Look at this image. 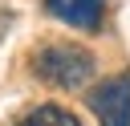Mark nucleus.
I'll use <instances>...</instances> for the list:
<instances>
[{
	"label": "nucleus",
	"mask_w": 130,
	"mask_h": 126,
	"mask_svg": "<svg viewBox=\"0 0 130 126\" xmlns=\"http://www.w3.org/2000/svg\"><path fill=\"white\" fill-rule=\"evenodd\" d=\"M85 106L93 110V118L102 126H130V69L98 81L85 98Z\"/></svg>",
	"instance_id": "obj_2"
},
{
	"label": "nucleus",
	"mask_w": 130,
	"mask_h": 126,
	"mask_svg": "<svg viewBox=\"0 0 130 126\" xmlns=\"http://www.w3.org/2000/svg\"><path fill=\"white\" fill-rule=\"evenodd\" d=\"M12 126H81V118L73 114V110H65V106H37V110H28L20 122H12Z\"/></svg>",
	"instance_id": "obj_4"
},
{
	"label": "nucleus",
	"mask_w": 130,
	"mask_h": 126,
	"mask_svg": "<svg viewBox=\"0 0 130 126\" xmlns=\"http://www.w3.org/2000/svg\"><path fill=\"white\" fill-rule=\"evenodd\" d=\"M93 73H98V61L77 41H53V45H41L32 53V77L53 85V89H65V93L89 85Z\"/></svg>",
	"instance_id": "obj_1"
},
{
	"label": "nucleus",
	"mask_w": 130,
	"mask_h": 126,
	"mask_svg": "<svg viewBox=\"0 0 130 126\" xmlns=\"http://www.w3.org/2000/svg\"><path fill=\"white\" fill-rule=\"evenodd\" d=\"M45 12L57 16L69 28L98 33L102 28V16H106V0H45Z\"/></svg>",
	"instance_id": "obj_3"
}]
</instances>
